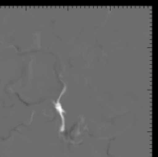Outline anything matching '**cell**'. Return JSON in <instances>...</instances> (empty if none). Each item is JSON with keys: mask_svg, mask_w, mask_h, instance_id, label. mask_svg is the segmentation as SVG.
<instances>
[{"mask_svg": "<svg viewBox=\"0 0 158 157\" xmlns=\"http://www.w3.org/2000/svg\"><path fill=\"white\" fill-rule=\"evenodd\" d=\"M65 90H66V88H64L62 93L60 94V97H59V99H58V100H57V102H56V103H54L55 106H56V109H57V111H58L59 113L60 114V115H61V117H62L63 125H62V128H61V131H63V130H64V125H65V124H64V114L65 113V111H64V110L63 109L62 106H61V104H60V97L62 96V95L64 93V92H65Z\"/></svg>", "mask_w": 158, "mask_h": 157, "instance_id": "1", "label": "cell"}]
</instances>
